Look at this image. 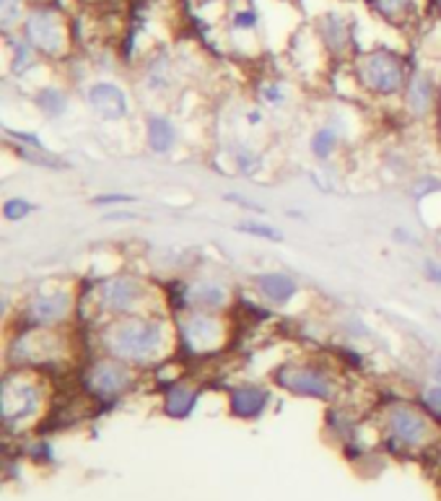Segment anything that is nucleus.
<instances>
[{"mask_svg":"<svg viewBox=\"0 0 441 501\" xmlns=\"http://www.w3.org/2000/svg\"><path fill=\"white\" fill-rule=\"evenodd\" d=\"M434 418L423 408L410 403H392L384 413V429L387 436L400 447H423L434 436Z\"/></svg>","mask_w":441,"mask_h":501,"instance_id":"nucleus-6","label":"nucleus"},{"mask_svg":"<svg viewBox=\"0 0 441 501\" xmlns=\"http://www.w3.org/2000/svg\"><path fill=\"white\" fill-rule=\"evenodd\" d=\"M179 341L193 353H208L223 343V322L216 312L187 309L184 319L179 322Z\"/></svg>","mask_w":441,"mask_h":501,"instance_id":"nucleus-10","label":"nucleus"},{"mask_svg":"<svg viewBox=\"0 0 441 501\" xmlns=\"http://www.w3.org/2000/svg\"><path fill=\"white\" fill-rule=\"evenodd\" d=\"M135 366L125 364L112 356H99L84 369L81 385L88 392V398L99 403H114L135 385Z\"/></svg>","mask_w":441,"mask_h":501,"instance_id":"nucleus-5","label":"nucleus"},{"mask_svg":"<svg viewBox=\"0 0 441 501\" xmlns=\"http://www.w3.org/2000/svg\"><path fill=\"white\" fill-rule=\"evenodd\" d=\"M169 327L158 315L104 319L99 330V345L104 356L120 359L130 366L161 364L169 351Z\"/></svg>","mask_w":441,"mask_h":501,"instance_id":"nucleus-1","label":"nucleus"},{"mask_svg":"<svg viewBox=\"0 0 441 501\" xmlns=\"http://www.w3.org/2000/svg\"><path fill=\"white\" fill-rule=\"evenodd\" d=\"M68 104H70L68 92L60 86H44L34 94V107L47 120H60L68 112Z\"/></svg>","mask_w":441,"mask_h":501,"instance_id":"nucleus-19","label":"nucleus"},{"mask_svg":"<svg viewBox=\"0 0 441 501\" xmlns=\"http://www.w3.org/2000/svg\"><path fill=\"white\" fill-rule=\"evenodd\" d=\"M223 201L229 205H237V208H242L247 213H265V205L257 203V201H252V198H244L242 192H223Z\"/></svg>","mask_w":441,"mask_h":501,"instance_id":"nucleus-28","label":"nucleus"},{"mask_svg":"<svg viewBox=\"0 0 441 501\" xmlns=\"http://www.w3.org/2000/svg\"><path fill=\"white\" fill-rule=\"evenodd\" d=\"M392 239H395L397 245H410V247H418V237L410 231L408 227H395L392 228Z\"/></svg>","mask_w":441,"mask_h":501,"instance_id":"nucleus-31","label":"nucleus"},{"mask_svg":"<svg viewBox=\"0 0 441 501\" xmlns=\"http://www.w3.org/2000/svg\"><path fill=\"white\" fill-rule=\"evenodd\" d=\"M231 301L229 289L213 278H198L182 286V307L200 312H220Z\"/></svg>","mask_w":441,"mask_h":501,"instance_id":"nucleus-12","label":"nucleus"},{"mask_svg":"<svg viewBox=\"0 0 441 501\" xmlns=\"http://www.w3.org/2000/svg\"><path fill=\"white\" fill-rule=\"evenodd\" d=\"M420 408L426 410L434 421H439L441 424V385L439 382H434L431 388L423 389V395H420Z\"/></svg>","mask_w":441,"mask_h":501,"instance_id":"nucleus-25","label":"nucleus"},{"mask_svg":"<svg viewBox=\"0 0 441 501\" xmlns=\"http://www.w3.org/2000/svg\"><path fill=\"white\" fill-rule=\"evenodd\" d=\"M34 47L29 45L26 40L23 42H16L14 47V73H26V68L34 66Z\"/></svg>","mask_w":441,"mask_h":501,"instance_id":"nucleus-26","label":"nucleus"},{"mask_svg":"<svg viewBox=\"0 0 441 501\" xmlns=\"http://www.w3.org/2000/svg\"><path fill=\"white\" fill-rule=\"evenodd\" d=\"M234 228L239 234H249V237H257V239H265V242H275V245L286 242V234L281 228L263 224V221H239V224H234Z\"/></svg>","mask_w":441,"mask_h":501,"instance_id":"nucleus-21","label":"nucleus"},{"mask_svg":"<svg viewBox=\"0 0 441 501\" xmlns=\"http://www.w3.org/2000/svg\"><path fill=\"white\" fill-rule=\"evenodd\" d=\"M146 143L148 148L158 154V157H166L175 151V146L179 143V130L172 122V117L166 114H151L146 120Z\"/></svg>","mask_w":441,"mask_h":501,"instance_id":"nucleus-16","label":"nucleus"},{"mask_svg":"<svg viewBox=\"0 0 441 501\" xmlns=\"http://www.w3.org/2000/svg\"><path fill=\"white\" fill-rule=\"evenodd\" d=\"M22 377L23 374L19 369V382H14L11 374H5V382H3V421L8 429L34 418L42 408V388L34 380H22Z\"/></svg>","mask_w":441,"mask_h":501,"instance_id":"nucleus-8","label":"nucleus"},{"mask_svg":"<svg viewBox=\"0 0 441 501\" xmlns=\"http://www.w3.org/2000/svg\"><path fill=\"white\" fill-rule=\"evenodd\" d=\"M151 289L140 275L120 273L104 278L96 286V309L107 319L114 318H132L140 315L143 307L148 304Z\"/></svg>","mask_w":441,"mask_h":501,"instance_id":"nucleus-3","label":"nucleus"},{"mask_svg":"<svg viewBox=\"0 0 441 501\" xmlns=\"http://www.w3.org/2000/svg\"><path fill=\"white\" fill-rule=\"evenodd\" d=\"M23 37L47 58H58L66 52V26L52 11H32L23 22Z\"/></svg>","mask_w":441,"mask_h":501,"instance_id":"nucleus-9","label":"nucleus"},{"mask_svg":"<svg viewBox=\"0 0 441 501\" xmlns=\"http://www.w3.org/2000/svg\"><path fill=\"white\" fill-rule=\"evenodd\" d=\"M247 122H249V125H260V122H263V112H260V110H249V112H247Z\"/></svg>","mask_w":441,"mask_h":501,"instance_id":"nucleus-35","label":"nucleus"},{"mask_svg":"<svg viewBox=\"0 0 441 501\" xmlns=\"http://www.w3.org/2000/svg\"><path fill=\"white\" fill-rule=\"evenodd\" d=\"M320 34H322V40H325V45L330 52L335 55H340V52H346L348 49V42H351V29H348V23L343 16H338V13H328L322 23H320Z\"/></svg>","mask_w":441,"mask_h":501,"instance_id":"nucleus-18","label":"nucleus"},{"mask_svg":"<svg viewBox=\"0 0 441 501\" xmlns=\"http://www.w3.org/2000/svg\"><path fill=\"white\" fill-rule=\"evenodd\" d=\"M273 382L296 398L330 403L335 398V374L320 362H286L273 371Z\"/></svg>","mask_w":441,"mask_h":501,"instance_id":"nucleus-4","label":"nucleus"},{"mask_svg":"<svg viewBox=\"0 0 441 501\" xmlns=\"http://www.w3.org/2000/svg\"><path fill=\"white\" fill-rule=\"evenodd\" d=\"M356 76L361 86L374 96H397L405 92L410 73L405 60L392 49H372L358 58Z\"/></svg>","mask_w":441,"mask_h":501,"instance_id":"nucleus-2","label":"nucleus"},{"mask_svg":"<svg viewBox=\"0 0 441 501\" xmlns=\"http://www.w3.org/2000/svg\"><path fill=\"white\" fill-rule=\"evenodd\" d=\"M376 13H382L390 22H400L413 11V0H372Z\"/></svg>","mask_w":441,"mask_h":501,"instance_id":"nucleus-23","label":"nucleus"},{"mask_svg":"<svg viewBox=\"0 0 441 501\" xmlns=\"http://www.w3.org/2000/svg\"><path fill=\"white\" fill-rule=\"evenodd\" d=\"M340 148V130L332 125H322L320 130H314V136L309 138V151L317 161H328Z\"/></svg>","mask_w":441,"mask_h":501,"instance_id":"nucleus-20","label":"nucleus"},{"mask_svg":"<svg viewBox=\"0 0 441 501\" xmlns=\"http://www.w3.org/2000/svg\"><path fill=\"white\" fill-rule=\"evenodd\" d=\"M138 198L135 195H128V192H102L96 198H91V205H130L135 203Z\"/></svg>","mask_w":441,"mask_h":501,"instance_id":"nucleus-29","label":"nucleus"},{"mask_svg":"<svg viewBox=\"0 0 441 501\" xmlns=\"http://www.w3.org/2000/svg\"><path fill=\"white\" fill-rule=\"evenodd\" d=\"M86 102L94 112L107 122H120L130 114L128 94L112 81H96L86 89Z\"/></svg>","mask_w":441,"mask_h":501,"instance_id":"nucleus-11","label":"nucleus"},{"mask_svg":"<svg viewBox=\"0 0 441 501\" xmlns=\"http://www.w3.org/2000/svg\"><path fill=\"white\" fill-rule=\"evenodd\" d=\"M423 275H426V281L441 286V263H436V260H426V263H423Z\"/></svg>","mask_w":441,"mask_h":501,"instance_id":"nucleus-32","label":"nucleus"},{"mask_svg":"<svg viewBox=\"0 0 441 501\" xmlns=\"http://www.w3.org/2000/svg\"><path fill=\"white\" fill-rule=\"evenodd\" d=\"M260 96H263L265 104H270V107H278V104H284L286 102V92H284V86L281 84H265L263 92H260Z\"/></svg>","mask_w":441,"mask_h":501,"instance_id":"nucleus-30","label":"nucleus"},{"mask_svg":"<svg viewBox=\"0 0 441 501\" xmlns=\"http://www.w3.org/2000/svg\"><path fill=\"white\" fill-rule=\"evenodd\" d=\"M431 377H434V382H439L441 385V353L439 356H434V362H431Z\"/></svg>","mask_w":441,"mask_h":501,"instance_id":"nucleus-34","label":"nucleus"},{"mask_svg":"<svg viewBox=\"0 0 441 501\" xmlns=\"http://www.w3.org/2000/svg\"><path fill=\"white\" fill-rule=\"evenodd\" d=\"M402 102L410 117H428L436 107V84L428 73L416 70L410 73V81L402 92Z\"/></svg>","mask_w":441,"mask_h":501,"instance_id":"nucleus-13","label":"nucleus"},{"mask_svg":"<svg viewBox=\"0 0 441 501\" xmlns=\"http://www.w3.org/2000/svg\"><path fill=\"white\" fill-rule=\"evenodd\" d=\"M441 192V180L439 177H434V174H423L416 180L413 184V198L420 201V198H428V195H436Z\"/></svg>","mask_w":441,"mask_h":501,"instance_id":"nucleus-27","label":"nucleus"},{"mask_svg":"<svg viewBox=\"0 0 441 501\" xmlns=\"http://www.w3.org/2000/svg\"><path fill=\"white\" fill-rule=\"evenodd\" d=\"M76 301H78L76 294L63 291V289L34 294L32 299H26V304L19 312L22 327H60L73 318Z\"/></svg>","mask_w":441,"mask_h":501,"instance_id":"nucleus-7","label":"nucleus"},{"mask_svg":"<svg viewBox=\"0 0 441 501\" xmlns=\"http://www.w3.org/2000/svg\"><path fill=\"white\" fill-rule=\"evenodd\" d=\"M255 286L260 291V297L267 299L270 304H288L291 299L299 294V283L296 278L288 273H260L255 275Z\"/></svg>","mask_w":441,"mask_h":501,"instance_id":"nucleus-17","label":"nucleus"},{"mask_svg":"<svg viewBox=\"0 0 441 501\" xmlns=\"http://www.w3.org/2000/svg\"><path fill=\"white\" fill-rule=\"evenodd\" d=\"M255 23H257V13L255 11H242V13L234 16V26L237 29H255Z\"/></svg>","mask_w":441,"mask_h":501,"instance_id":"nucleus-33","label":"nucleus"},{"mask_svg":"<svg viewBox=\"0 0 441 501\" xmlns=\"http://www.w3.org/2000/svg\"><path fill=\"white\" fill-rule=\"evenodd\" d=\"M231 159H234V166L242 172V174H255L257 169H260V154H255L249 146H237L234 148V154H231Z\"/></svg>","mask_w":441,"mask_h":501,"instance_id":"nucleus-24","label":"nucleus"},{"mask_svg":"<svg viewBox=\"0 0 441 501\" xmlns=\"http://www.w3.org/2000/svg\"><path fill=\"white\" fill-rule=\"evenodd\" d=\"M198 400V385H193V382H187V380H175V382L166 385L164 395H161V408H164V413H166L169 418L182 421V418H187V416L195 410Z\"/></svg>","mask_w":441,"mask_h":501,"instance_id":"nucleus-15","label":"nucleus"},{"mask_svg":"<svg viewBox=\"0 0 441 501\" xmlns=\"http://www.w3.org/2000/svg\"><path fill=\"white\" fill-rule=\"evenodd\" d=\"M34 210H37V205L32 203L29 198L16 195V198H8V201L3 203V219H5L8 224H19L23 219H29Z\"/></svg>","mask_w":441,"mask_h":501,"instance_id":"nucleus-22","label":"nucleus"},{"mask_svg":"<svg viewBox=\"0 0 441 501\" xmlns=\"http://www.w3.org/2000/svg\"><path fill=\"white\" fill-rule=\"evenodd\" d=\"M270 406V389L260 385H239L229 389V410L234 418L257 421Z\"/></svg>","mask_w":441,"mask_h":501,"instance_id":"nucleus-14","label":"nucleus"},{"mask_svg":"<svg viewBox=\"0 0 441 501\" xmlns=\"http://www.w3.org/2000/svg\"><path fill=\"white\" fill-rule=\"evenodd\" d=\"M439 5H441V0H439Z\"/></svg>","mask_w":441,"mask_h":501,"instance_id":"nucleus-36","label":"nucleus"}]
</instances>
